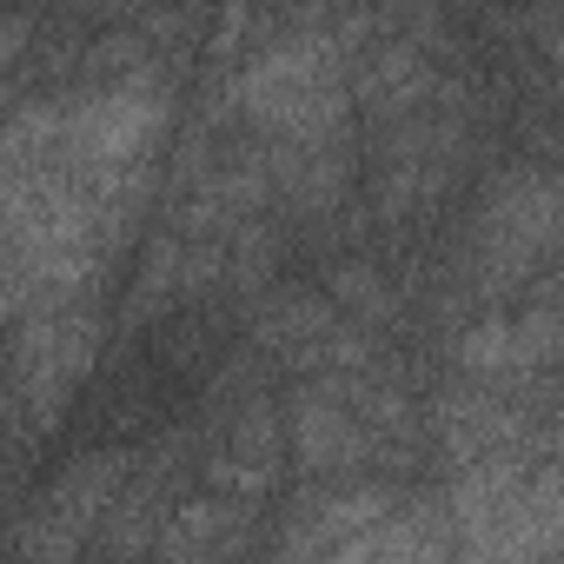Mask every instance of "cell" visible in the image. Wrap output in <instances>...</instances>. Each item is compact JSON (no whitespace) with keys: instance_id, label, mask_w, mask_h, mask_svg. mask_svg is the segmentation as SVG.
<instances>
[{"instance_id":"obj_2","label":"cell","mask_w":564,"mask_h":564,"mask_svg":"<svg viewBox=\"0 0 564 564\" xmlns=\"http://www.w3.org/2000/svg\"><path fill=\"white\" fill-rule=\"evenodd\" d=\"M100 300H34L8 326V352H0V399L21 419L28 438H47L80 386L100 366Z\"/></svg>"},{"instance_id":"obj_8","label":"cell","mask_w":564,"mask_h":564,"mask_svg":"<svg viewBox=\"0 0 564 564\" xmlns=\"http://www.w3.org/2000/svg\"><path fill=\"white\" fill-rule=\"evenodd\" d=\"M41 47H47V28H41L34 8H8V14H0V113L21 107L41 87Z\"/></svg>"},{"instance_id":"obj_4","label":"cell","mask_w":564,"mask_h":564,"mask_svg":"<svg viewBox=\"0 0 564 564\" xmlns=\"http://www.w3.org/2000/svg\"><path fill=\"white\" fill-rule=\"evenodd\" d=\"M133 458L140 452H80L74 465H61L54 478H47V491L21 511V524L0 538L8 551H21V557H74V551H87L94 544V531H100V518L113 511V498L127 491V478H133Z\"/></svg>"},{"instance_id":"obj_5","label":"cell","mask_w":564,"mask_h":564,"mask_svg":"<svg viewBox=\"0 0 564 564\" xmlns=\"http://www.w3.org/2000/svg\"><path fill=\"white\" fill-rule=\"evenodd\" d=\"M452 379H491V386H538L557 366V300L551 286L518 293L505 306H485L465 333L445 346Z\"/></svg>"},{"instance_id":"obj_3","label":"cell","mask_w":564,"mask_h":564,"mask_svg":"<svg viewBox=\"0 0 564 564\" xmlns=\"http://www.w3.org/2000/svg\"><path fill=\"white\" fill-rule=\"evenodd\" d=\"M551 259H557V173L551 166L498 173L471 213V246H465L471 293L485 306L538 293L551 286Z\"/></svg>"},{"instance_id":"obj_6","label":"cell","mask_w":564,"mask_h":564,"mask_svg":"<svg viewBox=\"0 0 564 564\" xmlns=\"http://www.w3.org/2000/svg\"><path fill=\"white\" fill-rule=\"evenodd\" d=\"M279 478H286V419L259 392L232 399L206 458H199V485L226 491V498H246V505H265Z\"/></svg>"},{"instance_id":"obj_7","label":"cell","mask_w":564,"mask_h":564,"mask_svg":"<svg viewBox=\"0 0 564 564\" xmlns=\"http://www.w3.org/2000/svg\"><path fill=\"white\" fill-rule=\"evenodd\" d=\"M265 511L259 505H246V498H226V491H180L173 505H166V518L153 524V544L147 551H160V557H239V551H252L259 544V524Z\"/></svg>"},{"instance_id":"obj_1","label":"cell","mask_w":564,"mask_h":564,"mask_svg":"<svg viewBox=\"0 0 564 564\" xmlns=\"http://www.w3.org/2000/svg\"><path fill=\"white\" fill-rule=\"evenodd\" d=\"M452 544L471 564H551L564 551V465L557 452H505L445 465Z\"/></svg>"}]
</instances>
